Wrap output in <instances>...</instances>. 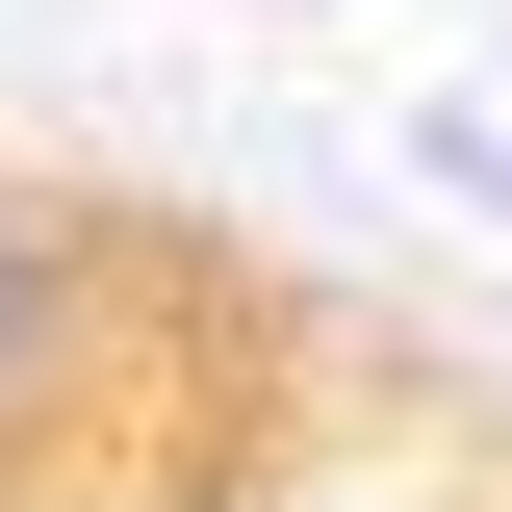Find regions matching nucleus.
<instances>
[{"label": "nucleus", "mask_w": 512, "mask_h": 512, "mask_svg": "<svg viewBox=\"0 0 512 512\" xmlns=\"http://www.w3.org/2000/svg\"><path fill=\"white\" fill-rule=\"evenodd\" d=\"M205 256L154 231V205H77V180H0V487L26 461H77L128 410V333L180 308Z\"/></svg>", "instance_id": "obj_1"}, {"label": "nucleus", "mask_w": 512, "mask_h": 512, "mask_svg": "<svg viewBox=\"0 0 512 512\" xmlns=\"http://www.w3.org/2000/svg\"><path fill=\"white\" fill-rule=\"evenodd\" d=\"M410 180L487 205V256H512V103H410Z\"/></svg>", "instance_id": "obj_2"}]
</instances>
